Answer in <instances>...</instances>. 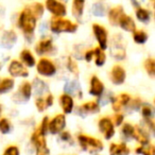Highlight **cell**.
<instances>
[{
	"label": "cell",
	"mask_w": 155,
	"mask_h": 155,
	"mask_svg": "<svg viewBox=\"0 0 155 155\" xmlns=\"http://www.w3.org/2000/svg\"><path fill=\"white\" fill-rule=\"evenodd\" d=\"M36 20L30 8H25L18 17V27L26 35H32L36 28Z\"/></svg>",
	"instance_id": "obj_1"
},
{
	"label": "cell",
	"mask_w": 155,
	"mask_h": 155,
	"mask_svg": "<svg viewBox=\"0 0 155 155\" xmlns=\"http://www.w3.org/2000/svg\"><path fill=\"white\" fill-rule=\"evenodd\" d=\"M50 29L54 33H73L77 31L78 25L64 17H53L50 21Z\"/></svg>",
	"instance_id": "obj_2"
},
{
	"label": "cell",
	"mask_w": 155,
	"mask_h": 155,
	"mask_svg": "<svg viewBox=\"0 0 155 155\" xmlns=\"http://www.w3.org/2000/svg\"><path fill=\"white\" fill-rule=\"evenodd\" d=\"M79 143H80L81 148L84 151H88V152H99L102 151L103 149V143L100 139L91 136L85 135V134H81L78 137Z\"/></svg>",
	"instance_id": "obj_3"
},
{
	"label": "cell",
	"mask_w": 155,
	"mask_h": 155,
	"mask_svg": "<svg viewBox=\"0 0 155 155\" xmlns=\"http://www.w3.org/2000/svg\"><path fill=\"white\" fill-rule=\"evenodd\" d=\"M31 141L35 147L36 155H50L49 149L47 146V140H46V134H44L39 127L33 132L32 136H31Z\"/></svg>",
	"instance_id": "obj_4"
},
{
	"label": "cell",
	"mask_w": 155,
	"mask_h": 155,
	"mask_svg": "<svg viewBox=\"0 0 155 155\" xmlns=\"http://www.w3.org/2000/svg\"><path fill=\"white\" fill-rule=\"evenodd\" d=\"M36 70L39 74L44 75V77H51L56 72V67L53 64V62L50 61L49 58H43L37 63Z\"/></svg>",
	"instance_id": "obj_5"
},
{
	"label": "cell",
	"mask_w": 155,
	"mask_h": 155,
	"mask_svg": "<svg viewBox=\"0 0 155 155\" xmlns=\"http://www.w3.org/2000/svg\"><path fill=\"white\" fill-rule=\"evenodd\" d=\"M46 9L54 17H64L67 13L66 5L58 0H46Z\"/></svg>",
	"instance_id": "obj_6"
},
{
	"label": "cell",
	"mask_w": 155,
	"mask_h": 155,
	"mask_svg": "<svg viewBox=\"0 0 155 155\" xmlns=\"http://www.w3.org/2000/svg\"><path fill=\"white\" fill-rule=\"evenodd\" d=\"M93 32L97 41L99 44V48L102 50H105L107 48V31L103 26L99 24L93 25Z\"/></svg>",
	"instance_id": "obj_7"
},
{
	"label": "cell",
	"mask_w": 155,
	"mask_h": 155,
	"mask_svg": "<svg viewBox=\"0 0 155 155\" xmlns=\"http://www.w3.org/2000/svg\"><path fill=\"white\" fill-rule=\"evenodd\" d=\"M66 127V117L63 114H58L48 122V131L51 134H58Z\"/></svg>",
	"instance_id": "obj_8"
},
{
	"label": "cell",
	"mask_w": 155,
	"mask_h": 155,
	"mask_svg": "<svg viewBox=\"0 0 155 155\" xmlns=\"http://www.w3.org/2000/svg\"><path fill=\"white\" fill-rule=\"evenodd\" d=\"M9 73L12 77H20V78H27L29 75V71L26 68L22 63H20L19 61L13 60L11 61L9 65Z\"/></svg>",
	"instance_id": "obj_9"
},
{
	"label": "cell",
	"mask_w": 155,
	"mask_h": 155,
	"mask_svg": "<svg viewBox=\"0 0 155 155\" xmlns=\"http://www.w3.org/2000/svg\"><path fill=\"white\" fill-rule=\"evenodd\" d=\"M98 127H99L100 132L104 135L105 139H110L115 135L114 124H113L112 120L110 118H107V117H103V118L100 119Z\"/></svg>",
	"instance_id": "obj_10"
},
{
	"label": "cell",
	"mask_w": 155,
	"mask_h": 155,
	"mask_svg": "<svg viewBox=\"0 0 155 155\" xmlns=\"http://www.w3.org/2000/svg\"><path fill=\"white\" fill-rule=\"evenodd\" d=\"M125 77H127V73H125V70L122 66L115 65L112 68V71H110V80H112V82L114 84L116 85L123 84L125 81Z\"/></svg>",
	"instance_id": "obj_11"
},
{
	"label": "cell",
	"mask_w": 155,
	"mask_h": 155,
	"mask_svg": "<svg viewBox=\"0 0 155 155\" xmlns=\"http://www.w3.org/2000/svg\"><path fill=\"white\" fill-rule=\"evenodd\" d=\"M104 93V84L101 82L97 75H93L91 79V88H89V94L96 97H100Z\"/></svg>",
	"instance_id": "obj_12"
},
{
	"label": "cell",
	"mask_w": 155,
	"mask_h": 155,
	"mask_svg": "<svg viewBox=\"0 0 155 155\" xmlns=\"http://www.w3.org/2000/svg\"><path fill=\"white\" fill-rule=\"evenodd\" d=\"M131 101V96L127 94H121V95L117 96L116 98H114L112 101V107L115 112H119L122 107H124L125 105L129 104V102Z\"/></svg>",
	"instance_id": "obj_13"
},
{
	"label": "cell",
	"mask_w": 155,
	"mask_h": 155,
	"mask_svg": "<svg viewBox=\"0 0 155 155\" xmlns=\"http://www.w3.org/2000/svg\"><path fill=\"white\" fill-rule=\"evenodd\" d=\"M118 25L121 27V29H123L127 32H134L136 30V24L133 20V18L124 13L121 15L120 19L118 21Z\"/></svg>",
	"instance_id": "obj_14"
},
{
	"label": "cell",
	"mask_w": 155,
	"mask_h": 155,
	"mask_svg": "<svg viewBox=\"0 0 155 155\" xmlns=\"http://www.w3.org/2000/svg\"><path fill=\"white\" fill-rule=\"evenodd\" d=\"M53 50V44L50 38L41 39L36 46H35V51L39 55H43L46 53H50Z\"/></svg>",
	"instance_id": "obj_15"
},
{
	"label": "cell",
	"mask_w": 155,
	"mask_h": 155,
	"mask_svg": "<svg viewBox=\"0 0 155 155\" xmlns=\"http://www.w3.org/2000/svg\"><path fill=\"white\" fill-rule=\"evenodd\" d=\"M16 41H17V35L14 32L13 30L10 31H5L3 33L2 37H1V45L5 48H12L14 45H15Z\"/></svg>",
	"instance_id": "obj_16"
},
{
	"label": "cell",
	"mask_w": 155,
	"mask_h": 155,
	"mask_svg": "<svg viewBox=\"0 0 155 155\" xmlns=\"http://www.w3.org/2000/svg\"><path fill=\"white\" fill-rule=\"evenodd\" d=\"M60 104L65 114H70L73 110V106H74L72 97L70 95H67V94L62 95L60 97Z\"/></svg>",
	"instance_id": "obj_17"
},
{
	"label": "cell",
	"mask_w": 155,
	"mask_h": 155,
	"mask_svg": "<svg viewBox=\"0 0 155 155\" xmlns=\"http://www.w3.org/2000/svg\"><path fill=\"white\" fill-rule=\"evenodd\" d=\"M130 149L124 142L121 143H110V155H129Z\"/></svg>",
	"instance_id": "obj_18"
},
{
	"label": "cell",
	"mask_w": 155,
	"mask_h": 155,
	"mask_svg": "<svg viewBox=\"0 0 155 155\" xmlns=\"http://www.w3.org/2000/svg\"><path fill=\"white\" fill-rule=\"evenodd\" d=\"M16 95H19V101H28L32 95V85L29 82H24Z\"/></svg>",
	"instance_id": "obj_19"
},
{
	"label": "cell",
	"mask_w": 155,
	"mask_h": 155,
	"mask_svg": "<svg viewBox=\"0 0 155 155\" xmlns=\"http://www.w3.org/2000/svg\"><path fill=\"white\" fill-rule=\"evenodd\" d=\"M122 14H123V9H122V7H120V5L110 9V12H108V20H110V25L117 26Z\"/></svg>",
	"instance_id": "obj_20"
},
{
	"label": "cell",
	"mask_w": 155,
	"mask_h": 155,
	"mask_svg": "<svg viewBox=\"0 0 155 155\" xmlns=\"http://www.w3.org/2000/svg\"><path fill=\"white\" fill-rule=\"evenodd\" d=\"M85 7V0H73L72 1V15L77 19H80L83 15Z\"/></svg>",
	"instance_id": "obj_21"
},
{
	"label": "cell",
	"mask_w": 155,
	"mask_h": 155,
	"mask_svg": "<svg viewBox=\"0 0 155 155\" xmlns=\"http://www.w3.org/2000/svg\"><path fill=\"white\" fill-rule=\"evenodd\" d=\"M112 55L114 56L116 60H123L125 58V50L124 47L121 45L120 41H115L114 46L112 48Z\"/></svg>",
	"instance_id": "obj_22"
},
{
	"label": "cell",
	"mask_w": 155,
	"mask_h": 155,
	"mask_svg": "<svg viewBox=\"0 0 155 155\" xmlns=\"http://www.w3.org/2000/svg\"><path fill=\"white\" fill-rule=\"evenodd\" d=\"M133 138H135L137 141H139L141 143V146H146V144H149V142H150L149 135L143 130L140 129L139 127H135V132H134Z\"/></svg>",
	"instance_id": "obj_23"
},
{
	"label": "cell",
	"mask_w": 155,
	"mask_h": 155,
	"mask_svg": "<svg viewBox=\"0 0 155 155\" xmlns=\"http://www.w3.org/2000/svg\"><path fill=\"white\" fill-rule=\"evenodd\" d=\"M20 58H21V62L24 63L26 66H28V67L35 66V63L36 62H35L34 56L31 53L30 50H28V49L22 50L21 53H20Z\"/></svg>",
	"instance_id": "obj_24"
},
{
	"label": "cell",
	"mask_w": 155,
	"mask_h": 155,
	"mask_svg": "<svg viewBox=\"0 0 155 155\" xmlns=\"http://www.w3.org/2000/svg\"><path fill=\"white\" fill-rule=\"evenodd\" d=\"M15 81L11 78H3L0 79V94H5L14 87Z\"/></svg>",
	"instance_id": "obj_25"
},
{
	"label": "cell",
	"mask_w": 155,
	"mask_h": 155,
	"mask_svg": "<svg viewBox=\"0 0 155 155\" xmlns=\"http://www.w3.org/2000/svg\"><path fill=\"white\" fill-rule=\"evenodd\" d=\"M94 51V58H95V63L97 66H103L104 63L106 61V54L104 52V50L100 49L99 47L93 49Z\"/></svg>",
	"instance_id": "obj_26"
},
{
	"label": "cell",
	"mask_w": 155,
	"mask_h": 155,
	"mask_svg": "<svg viewBox=\"0 0 155 155\" xmlns=\"http://www.w3.org/2000/svg\"><path fill=\"white\" fill-rule=\"evenodd\" d=\"M135 14H136L137 19L141 22H149V20H150V18H151L150 11L147 9H143V8H140V7H138L137 9H136Z\"/></svg>",
	"instance_id": "obj_27"
},
{
	"label": "cell",
	"mask_w": 155,
	"mask_h": 155,
	"mask_svg": "<svg viewBox=\"0 0 155 155\" xmlns=\"http://www.w3.org/2000/svg\"><path fill=\"white\" fill-rule=\"evenodd\" d=\"M81 110L84 113H91V114H95V113H98L100 110V106L97 102L95 101H89L86 102V103L82 104L81 106Z\"/></svg>",
	"instance_id": "obj_28"
},
{
	"label": "cell",
	"mask_w": 155,
	"mask_h": 155,
	"mask_svg": "<svg viewBox=\"0 0 155 155\" xmlns=\"http://www.w3.org/2000/svg\"><path fill=\"white\" fill-rule=\"evenodd\" d=\"M133 39L136 44L142 45L148 41V34L142 30H135L133 32Z\"/></svg>",
	"instance_id": "obj_29"
},
{
	"label": "cell",
	"mask_w": 155,
	"mask_h": 155,
	"mask_svg": "<svg viewBox=\"0 0 155 155\" xmlns=\"http://www.w3.org/2000/svg\"><path fill=\"white\" fill-rule=\"evenodd\" d=\"M135 152L137 154H142V155H154L155 148L153 146H151V144H146V146L137 147Z\"/></svg>",
	"instance_id": "obj_30"
},
{
	"label": "cell",
	"mask_w": 155,
	"mask_h": 155,
	"mask_svg": "<svg viewBox=\"0 0 155 155\" xmlns=\"http://www.w3.org/2000/svg\"><path fill=\"white\" fill-rule=\"evenodd\" d=\"M144 68H146L147 72L149 75L154 77L155 75V60L152 58H149L144 61Z\"/></svg>",
	"instance_id": "obj_31"
},
{
	"label": "cell",
	"mask_w": 155,
	"mask_h": 155,
	"mask_svg": "<svg viewBox=\"0 0 155 155\" xmlns=\"http://www.w3.org/2000/svg\"><path fill=\"white\" fill-rule=\"evenodd\" d=\"M31 9V11H32V13L34 14V16L36 17V19H38V18H41V16H43L44 14V11H45V8H44V5H41V3H34L33 5H31V7H29Z\"/></svg>",
	"instance_id": "obj_32"
},
{
	"label": "cell",
	"mask_w": 155,
	"mask_h": 155,
	"mask_svg": "<svg viewBox=\"0 0 155 155\" xmlns=\"http://www.w3.org/2000/svg\"><path fill=\"white\" fill-rule=\"evenodd\" d=\"M93 13L94 15L98 16V17H102L105 14V8H104V5L102 3L97 2L93 5Z\"/></svg>",
	"instance_id": "obj_33"
},
{
	"label": "cell",
	"mask_w": 155,
	"mask_h": 155,
	"mask_svg": "<svg viewBox=\"0 0 155 155\" xmlns=\"http://www.w3.org/2000/svg\"><path fill=\"white\" fill-rule=\"evenodd\" d=\"M134 132H135V127L130 123H124L122 127V133L125 137H133Z\"/></svg>",
	"instance_id": "obj_34"
},
{
	"label": "cell",
	"mask_w": 155,
	"mask_h": 155,
	"mask_svg": "<svg viewBox=\"0 0 155 155\" xmlns=\"http://www.w3.org/2000/svg\"><path fill=\"white\" fill-rule=\"evenodd\" d=\"M80 86L77 84L75 82H69L65 85V91L67 93V95H73L74 93H77V91H79Z\"/></svg>",
	"instance_id": "obj_35"
},
{
	"label": "cell",
	"mask_w": 155,
	"mask_h": 155,
	"mask_svg": "<svg viewBox=\"0 0 155 155\" xmlns=\"http://www.w3.org/2000/svg\"><path fill=\"white\" fill-rule=\"evenodd\" d=\"M11 130V124L10 121L7 118L0 119V132L2 134H8Z\"/></svg>",
	"instance_id": "obj_36"
},
{
	"label": "cell",
	"mask_w": 155,
	"mask_h": 155,
	"mask_svg": "<svg viewBox=\"0 0 155 155\" xmlns=\"http://www.w3.org/2000/svg\"><path fill=\"white\" fill-rule=\"evenodd\" d=\"M67 67H68V69L72 73H74V74H78V72H79V68H78L77 63H75L74 61L72 60V58H68V63H67Z\"/></svg>",
	"instance_id": "obj_37"
},
{
	"label": "cell",
	"mask_w": 155,
	"mask_h": 155,
	"mask_svg": "<svg viewBox=\"0 0 155 155\" xmlns=\"http://www.w3.org/2000/svg\"><path fill=\"white\" fill-rule=\"evenodd\" d=\"M2 155H19V149L16 146H10L5 149Z\"/></svg>",
	"instance_id": "obj_38"
},
{
	"label": "cell",
	"mask_w": 155,
	"mask_h": 155,
	"mask_svg": "<svg viewBox=\"0 0 155 155\" xmlns=\"http://www.w3.org/2000/svg\"><path fill=\"white\" fill-rule=\"evenodd\" d=\"M142 116H143L144 119H152V115H153V112H152V108L150 107L149 105H144L142 107Z\"/></svg>",
	"instance_id": "obj_39"
},
{
	"label": "cell",
	"mask_w": 155,
	"mask_h": 155,
	"mask_svg": "<svg viewBox=\"0 0 155 155\" xmlns=\"http://www.w3.org/2000/svg\"><path fill=\"white\" fill-rule=\"evenodd\" d=\"M35 105H36L37 110H38L39 112H43V110H45V108L47 107V106H46L45 99H43V98H37V99L35 100Z\"/></svg>",
	"instance_id": "obj_40"
},
{
	"label": "cell",
	"mask_w": 155,
	"mask_h": 155,
	"mask_svg": "<svg viewBox=\"0 0 155 155\" xmlns=\"http://www.w3.org/2000/svg\"><path fill=\"white\" fill-rule=\"evenodd\" d=\"M48 122H49L48 117H45V118H43V120H41V127H39V129H41V131L43 132L44 134H46L48 132Z\"/></svg>",
	"instance_id": "obj_41"
},
{
	"label": "cell",
	"mask_w": 155,
	"mask_h": 155,
	"mask_svg": "<svg viewBox=\"0 0 155 155\" xmlns=\"http://www.w3.org/2000/svg\"><path fill=\"white\" fill-rule=\"evenodd\" d=\"M123 115L122 114H116L115 115V117H114V122H115V124L116 125H120L121 123H122V121H123Z\"/></svg>",
	"instance_id": "obj_42"
},
{
	"label": "cell",
	"mask_w": 155,
	"mask_h": 155,
	"mask_svg": "<svg viewBox=\"0 0 155 155\" xmlns=\"http://www.w3.org/2000/svg\"><path fill=\"white\" fill-rule=\"evenodd\" d=\"M61 139H63L64 141H68V140L71 139V135L70 133H68V132L64 131L61 133Z\"/></svg>",
	"instance_id": "obj_43"
},
{
	"label": "cell",
	"mask_w": 155,
	"mask_h": 155,
	"mask_svg": "<svg viewBox=\"0 0 155 155\" xmlns=\"http://www.w3.org/2000/svg\"><path fill=\"white\" fill-rule=\"evenodd\" d=\"M45 102H46V106H48V107L51 106L52 104H53V96L49 94V95L45 98Z\"/></svg>",
	"instance_id": "obj_44"
},
{
	"label": "cell",
	"mask_w": 155,
	"mask_h": 155,
	"mask_svg": "<svg viewBox=\"0 0 155 155\" xmlns=\"http://www.w3.org/2000/svg\"><path fill=\"white\" fill-rule=\"evenodd\" d=\"M93 58H94V51L93 50H89V51H87L86 53H85V60H86L87 62H91Z\"/></svg>",
	"instance_id": "obj_45"
},
{
	"label": "cell",
	"mask_w": 155,
	"mask_h": 155,
	"mask_svg": "<svg viewBox=\"0 0 155 155\" xmlns=\"http://www.w3.org/2000/svg\"><path fill=\"white\" fill-rule=\"evenodd\" d=\"M0 114H1V106H0Z\"/></svg>",
	"instance_id": "obj_46"
}]
</instances>
